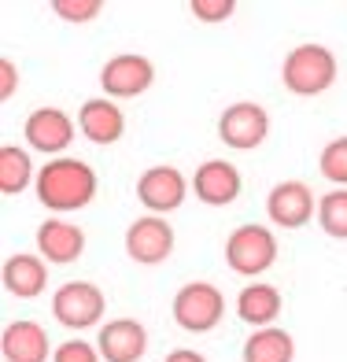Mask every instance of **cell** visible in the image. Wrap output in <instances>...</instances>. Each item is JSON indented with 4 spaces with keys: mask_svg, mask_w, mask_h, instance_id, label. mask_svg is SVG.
Instances as JSON below:
<instances>
[{
    "mask_svg": "<svg viewBox=\"0 0 347 362\" xmlns=\"http://www.w3.org/2000/svg\"><path fill=\"white\" fill-rule=\"evenodd\" d=\"M96 189H100L96 170L86 159H74V156L48 159L34 181L37 204L45 211H52V215H71V211L89 207L96 200Z\"/></svg>",
    "mask_w": 347,
    "mask_h": 362,
    "instance_id": "6da1fadb",
    "label": "cell"
},
{
    "mask_svg": "<svg viewBox=\"0 0 347 362\" xmlns=\"http://www.w3.org/2000/svg\"><path fill=\"white\" fill-rule=\"evenodd\" d=\"M336 74H340V63L333 56V48L325 45H295L292 52L281 63V81L285 89L295 96H322L336 86Z\"/></svg>",
    "mask_w": 347,
    "mask_h": 362,
    "instance_id": "7a4b0ae2",
    "label": "cell"
},
{
    "mask_svg": "<svg viewBox=\"0 0 347 362\" xmlns=\"http://www.w3.org/2000/svg\"><path fill=\"white\" fill-rule=\"evenodd\" d=\"M277 237L270 226L244 222L225 237V267L240 277H262L277 262Z\"/></svg>",
    "mask_w": 347,
    "mask_h": 362,
    "instance_id": "3957f363",
    "label": "cell"
},
{
    "mask_svg": "<svg viewBox=\"0 0 347 362\" xmlns=\"http://www.w3.org/2000/svg\"><path fill=\"white\" fill-rule=\"evenodd\" d=\"M170 315L177 329H185V333H211L225 318V296L211 281H189L174 292Z\"/></svg>",
    "mask_w": 347,
    "mask_h": 362,
    "instance_id": "277c9868",
    "label": "cell"
},
{
    "mask_svg": "<svg viewBox=\"0 0 347 362\" xmlns=\"http://www.w3.org/2000/svg\"><path fill=\"white\" fill-rule=\"evenodd\" d=\"M104 310H107V296L100 285L93 281H67L52 292V318L63 329H100L104 325Z\"/></svg>",
    "mask_w": 347,
    "mask_h": 362,
    "instance_id": "5b68a950",
    "label": "cell"
},
{
    "mask_svg": "<svg viewBox=\"0 0 347 362\" xmlns=\"http://www.w3.org/2000/svg\"><path fill=\"white\" fill-rule=\"evenodd\" d=\"M270 137V115L262 104L237 100L218 115V141L233 152H252Z\"/></svg>",
    "mask_w": 347,
    "mask_h": 362,
    "instance_id": "8992f818",
    "label": "cell"
},
{
    "mask_svg": "<svg viewBox=\"0 0 347 362\" xmlns=\"http://www.w3.org/2000/svg\"><path fill=\"white\" fill-rule=\"evenodd\" d=\"M74 129H78V122H74L63 107H37V111L26 115L23 137H26L30 152H41V156L59 159V156L71 148Z\"/></svg>",
    "mask_w": 347,
    "mask_h": 362,
    "instance_id": "52a82bcc",
    "label": "cell"
},
{
    "mask_svg": "<svg viewBox=\"0 0 347 362\" xmlns=\"http://www.w3.org/2000/svg\"><path fill=\"white\" fill-rule=\"evenodd\" d=\"M189 189H192V181L177 167H167V163L148 167L137 177V200L144 204L148 215H170V211H177L181 204H185Z\"/></svg>",
    "mask_w": 347,
    "mask_h": 362,
    "instance_id": "ba28073f",
    "label": "cell"
},
{
    "mask_svg": "<svg viewBox=\"0 0 347 362\" xmlns=\"http://www.w3.org/2000/svg\"><path fill=\"white\" fill-rule=\"evenodd\" d=\"M126 255L137 267H159L174 255V226L163 215H141L126 229Z\"/></svg>",
    "mask_w": 347,
    "mask_h": 362,
    "instance_id": "9c48e42d",
    "label": "cell"
},
{
    "mask_svg": "<svg viewBox=\"0 0 347 362\" xmlns=\"http://www.w3.org/2000/svg\"><path fill=\"white\" fill-rule=\"evenodd\" d=\"M155 81V67L148 56L137 52H122V56H111L100 71V86L107 100H134V96L148 93Z\"/></svg>",
    "mask_w": 347,
    "mask_h": 362,
    "instance_id": "30bf717a",
    "label": "cell"
},
{
    "mask_svg": "<svg viewBox=\"0 0 347 362\" xmlns=\"http://www.w3.org/2000/svg\"><path fill=\"white\" fill-rule=\"evenodd\" d=\"M314 215H318V200L307 181L292 177V181H277L266 196V218L277 229H303Z\"/></svg>",
    "mask_w": 347,
    "mask_h": 362,
    "instance_id": "8fae6325",
    "label": "cell"
},
{
    "mask_svg": "<svg viewBox=\"0 0 347 362\" xmlns=\"http://www.w3.org/2000/svg\"><path fill=\"white\" fill-rule=\"evenodd\" d=\"M96 351L104 362H141L148 351V329L137 318H111L96 329Z\"/></svg>",
    "mask_w": 347,
    "mask_h": 362,
    "instance_id": "7c38bea8",
    "label": "cell"
},
{
    "mask_svg": "<svg viewBox=\"0 0 347 362\" xmlns=\"http://www.w3.org/2000/svg\"><path fill=\"white\" fill-rule=\"evenodd\" d=\"M34 244H37V255L48 267H67V262H78L81 252H86V233H81V226L52 215L37 226Z\"/></svg>",
    "mask_w": 347,
    "mask_h": 362,
    "instance_id": "4fadbf2b",
    "label": "cell"
},
{
    "mask_svg": "<svg viewBox=\"0 0 347 362\" xmlns=\"http://www.w3.org/2000/svg\"><path fill=\"white\" fill-rule=\"evenodd\" d=\"M240 189H244V177L233 163H225V159H207L192 174V192H196V200L207 204V207H229L240 196Z\"/></svg>",
    "mask_w": 347,
    "mask_h": 362,
    "instance_id": "5bb4252c",
    "label": "cell"
},
{
    "mask_svg": "<svg viewBox=\"0 0 347 362\" xmlns=\"http://www.w3.org/2000/svg\"><path fill=\"white\" fill-rule=\"evenodd\" d=\"M0 355H4V362H48L52 348H48L45 325L30 318L8 322L0 333Z\"/></svg>",
    "mask_w": 347,
    "mask_h": 362,
    "instance_id": "9a60e30c",
    "label": "cell"
},
{
    "mask_svg": "<svg viewBox=\"0 0 347 362\" xmlns=\"http://www.w3.org/2000/svg\"><path fill=\"white\" fill-rule=\"evenodd\" d=\"M78 129L93 144H114L126 134V115L107 96H93V100H86L78 107Z\"/></svg>",
    "mask_w": 347,
    "mask_h": 362,
    "instance_id": "2e32d148",
    "label": "cell"
},
{
    "mask_svg": "<svg viewBox=\"0 0 347 362\" xmlns=\"http://www.w3.org/2000/svg\"><path fill=\"white\" fill-rule=\"evenodd\" d=\"M0 281H4V288L11 296H19V300H37L48 288V262L34 252H15L4 259Z\"/></svg>",
    "mask_w": 347,
    "mask_h": 362,
    "instance_id": "e0dca14e",
    "label": "cell"
},
{
    "mask_svg": "<svg viewBox=\"0 0 347 362\" xmlns=\"http://www.w3.org/2000/svg\"><path fill=\"white\" fill-rule=\"evenodd\" d=\"M281 307H285V300H281V288L266 285V281H252V285H244L237 292V318L244 325H252V329H266L277 322L281 315Z\"/></svg>",
    "mask_w": 347,
    "mask_h": 362,
    "instance_id": "ac0fdd59",
    "label": "cell"
},
{
    "mask_svg": "<svg viewBox=\"0 0 347 362\" xmlns=\"http://www.w3.org/2000/svg\"><path fill=\"white\" fill-rule=\"evenodd\" d=\"M244 362H292L295 358V340L288 329L266 325V329H252V337L240 348Z\"/></svg>",
    "mask_w": 347,
    "mask_h": 362,
    "instance_id": "d6986e66",
    "label": "cell"
},
{
    "mask_svg": "<svg viewBox=\"0 0 347 362\" xmlns=\"http://www.w3.org/2000/svg\"><path fill=\"white\" fill-rule=\"evenodd\" d=\"M37 181L34 159H30L26 148L19 144H4L0 148V192L4 196H19Z\"/></svg>",
    "mask_w": 347,
    "mask_h": 362,
    "instance_id": "ffe728a7",
    "label": "cell"
},
{
    "mask_svg": "<svg viewBox=\"0 0 347 362\" xmlns=\"http://www.w3.org/2000/svg\"><path fill=\"white\" fill-rule=\"evenodd\" d=\"M318 226L325 237L347 240V189H329L318 196Z\"/></svg>",
    "mask_w": 347,
    "mask_h": 362,
    "instance_id": "44dd1931",
    "label": "cell"
},
{
    "mask_svg": "<svg viewBox=\"0 0 347 362\" xmlns=\"http://www.w3.org/2000/svg\"><path fill=\"white\" fill-rule=\"evenodd\" d=\"M318 170H322L325 181H333L336 189H347V137H333L322 148Z\"/></svg>",
    "mask_w": 347,
    "mask_h": 362,
    "instance_id": "7402d4cb",
    "label": "cell"
},
{
    "mask_svg": "<svg viewBox=\"0 0 347 362\" xmlns=\"http://www.w3.org/2000/svg\"><path fill=\"white\" fill-rule=\"evenodd\" d=\"M52 11L63 23H93L104 11V0H52Z\"/></svg>",
    "mask_w": 347,
    "mask_h": 362,
    "instance_id": "603a6c76",
    "label": "cell"
},
{
    "mask_svg": "<svg viewBox=\"0 0 347 362\" xmlns=\"http://www.w3.org/2000/svg\"><path fill=\"white\" fill-rule=\"evenodd\" d=\"M52 362H104V358L96 351V344L89 340H63L52 351Z\"/></svg>",
    "mask_w": 347,
    "mask_h": 362,
    "instance_id": "cb8c5ba5",
    "label": "cell"
},
{
    "mask_svg": "<svg viewBox=\"0 0 347 362\" xmlns=\"http://www.w3.org/2000/svg\"><path fill=\"white\" fill-rule=\"evenodd\" d=\"M189 11L200 23H225L237 11V4L233 0H189Z\"/></svg>",
    "mask_w": 347,
    "mask_h": 362,
    "instance_id": "d4e9b609",
    "label": "cell"
},
{
    "mask_svg": "<svg viewBox=\"0 0 347 362\" xmlns=\"http://www.w3.org/2000/svg\"><path fill=\"white\" fill-rule=\"evenodd\" d=\"M15 86H19V67L4 56V59H0V100H11Z\"/></svg>",
    "mask_w": 347,
    "mask_h": 362,
    "instance_id": "484cf974",
    "label": "cell"
},
{
    "mask_svg": "<svg viewBox=\"0 0 347 362\" xmlns=\"http://www.w3.org/2000/svg\"><path fill=\"white\" fill-rule=\"evenodd\" d=\"M163 362H207V358H204L200 351H192V348H174Z\"/></svg>",
    "mask_w": 347,
    "mask_h": 362,
    "instance_id": "4316f807",
    "label": "cell"
}]
</instances>
